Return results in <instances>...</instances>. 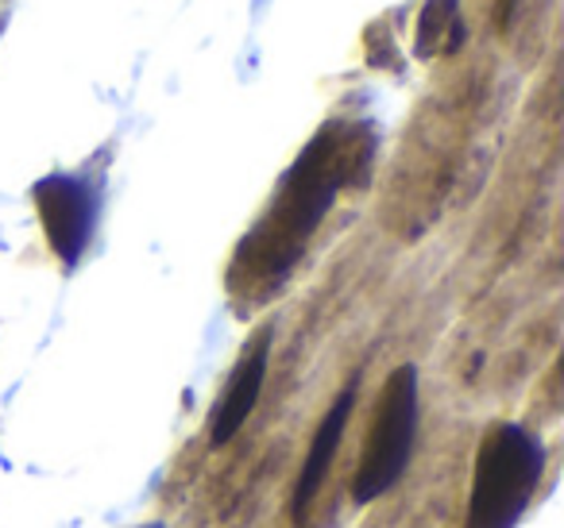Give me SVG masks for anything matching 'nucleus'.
Instances as JSON below:
<instances>
[{
    "label": "nucleus",
    "instance_id": "5",
    "mask_svg": "<svg viewBox=\"0 0 564 528\" xmlns=\"http://www.w3.org/2000/svg\"><path fill=\"white\" fill-rule=\"evenodd\" d=\"M267 348H271V332H259V340H251L243 359L236 363L232 382H228V389L220 394L217 409H213V420H209L213 448H225L243 428V420L251 417V409H256L259 389H263V374H267Z\"/></svg>",
    "mask_w": 564,
    "mask_h": 528
},
{
    "label": "nucleus",
    "instance_id": "1",
    "mask_svg": "<svg viewBox=\"0 0 564 528\" xmlns=\"http://www.w3.org/2000/svg\"><path fill=\"white\" fill-rule=\"evenodd\" d=\"M371 163L368 128L329 124L310 140L299 163L286 170L279 197L267 217L248 232L228 271V286L240 297H259L279 286L306 251L314 228L325 220L329 205L352 178H364Z\"/></svg>",
    "mask_w": 564,
    "mask_h": 528
},
{
    "label": "nucleus",
    "instance_id": "3",
    "mask_svg": "<svg viewBox=\"0 0 564 528\" xmlns=\"http://www.w3.org/2000/svg\"><path fill=\"white\" fill-rule=\"evenodd\" d=\"M414 432H417V371L414 366H399L387 378L383 397L376 405V420H371L368 443H364L360 471L352 482V497L360 505L383 497L394 482L402 479L414 451Z\"/></svg>",
    "mask_w": 564,
    "mask_h": 528
},
{
    "label": "nucleus",
    "instance_id": "2",
    "mask_svg": "<svg viewBox=\"0 0 564 528\" xmlns=\"http://www.w3.org/2000/svg\"><path fill=\"white\" fill-rule=\"evenodd\" d=\"M545 451L518 425H491L471 471L464 528H514L538 490Z\"/></svg>",
    "mask_w": 564,
    "mask_h": 528
},
{
    "label": "nucleus",
    "instance_id": "4",
    "mask_svg": "<svg viewBox=\"0 0 564 528\" xmlns=\"http://www.w3.org/2000/svg\"><path fill=\"white\" fill-rule=\"evenodd\" d=\"M35 209H40L43 232H47L55 255L63 258L66 266H74L82 258L89 243V232H94V201H89L86 186L74 178H43L35 186Z\"/></svg>",
    "mask_w": 564,
    "mask_h": 528
},
{
    "label": "nucleus",
    "instance_id": "7",
    "mask_svg": "<svg viewBox=\"0 0 564 528\" xmlns=\"http://www.w3.org/2000/svg\"><path fill=\"white\" fill-rule=\"evenodd\" d=\"M445 28H464L456 20V0H430L422 12V24H417V55L430 58L437 51H445Z\"/></svg>",
    "mask_w": 564,
    "mask_h": 528
},
{
    "label": "nucleus",
    "instance_id": "8",
    "mask_svg": "<svg viewBox=\"0 0 564 528\" xmlns=\"http://www.w3.org/2000/svg\"><path fill=\"white\" fill-rule=\"evenodd\" d=\"M514 4H518V0H499V9H495V20H499V28L510 20V12H514Z\"/></svg>",
    "mask_w": 564,
    "mask_h": 528
},
{
    "label": "nucleus",
    "instance_id": "6",
    "mask_svg": "<svg viewBox=\"0 0 564 528\" xmlns=\"http://www.w3.org/2000/svg\"><path fill=\"white\" fill-rule=\"evenodd\" d=\"M352 402H356V386H348L345 394L333 402V409L325 413L322 428L314 432L310 455H306L302 474H299V486H294V505H291L294 520L306 517V509L314 505L317 490H322L325 479H329V466H333V459H337V451H340V440H345V425H348V417H352Z\"/></svg>",
    "mask_w": 564,
    "mask_h": 528
}]
</instances>
